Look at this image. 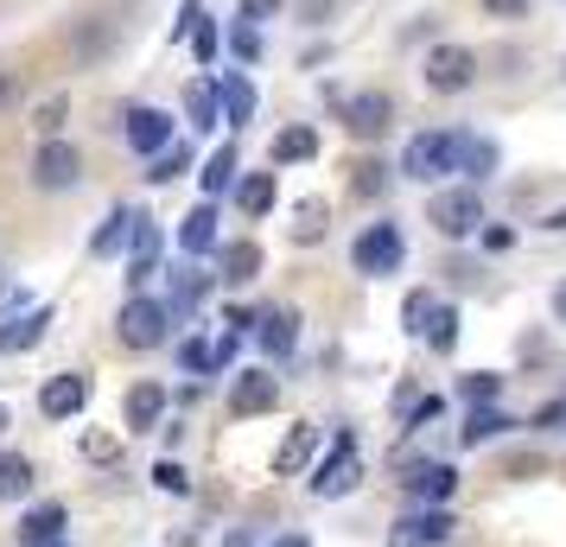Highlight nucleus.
<instances>
[{"label":"nucleus","mask_w":566,"mask_h":547,"mask_svg":"<svg viewBox=\"0 0 566 547\" xmlns=\"http://www.w3.org/2000/svg\"><path fill=\"white\" fill-rule=\"evenodd\" d=\"M427 223H433L439 235H471L478 223H484V198H478V185H459V191H439L433 204H427Z\"/></svg>","instance_id":"7ed1b4c3"},{"label":"nucleus","mask_w":566,"mask_h":547,"mask_svg":"<svg viewBox=\"0 0 566 547\" xmlns=\"http://www.w3.org/2000/svg\"><path fill=\"white\" fill-rule=\"evenodd\" d=\"M134 223H140V217H134L128 204H122V210H108V223L96 230V242H90V249H96V255H122V249L134 242Z\"/></svg>","instance_id":"412c9836"},{"label":"nucleus","mask_w":566,"mask_h":547,"mask_svg":"<svg viewBox=\"0 0 566 547\" xmlns=\"http://www.w3.org/2000/svg\"><path fill=\"white\" fill-rule=\"evenodd\" d=\"M32 179H39V191H71V185L83 179L77 147H64V140H45V147H39V159H32Z\"/></svg>","instance_id":"0eeeda50"},{"label":"nucleus","mask_w":566,"mask_h":547,"mask_svg":"<svg viewBox=\"0 0 566 547\" xmlns=\"http://www.w3.org/2000/svg\"><path fill=\"white\" fill-rule=\"evenodd\" d=\"M350 191H357V198H382L388 191V166L382 159H357V166H350Z\"/></svg>","instance_id":"72a5a7b5"},{"label":"nucleus","mask_w":566,"mask_h":547,"mask_svg":"<svg viewBox=\"0 0 566 547\" xmlns=\"http://www.w3.org/2000/svg\"><path fill=\"white\" fill-rule=\"evenodd\" d=\"M159 414H166V389H159V382H134L128 389V427L134 433H154Z\"/></svg>","instance_id":"6ab92c4d"},{"label":"nucleus","mask_w":566,"mask_h":547,"mask_svg":"<svg viewBox=\"0 0 566 547\" xmlns=\"http://www.w3.org/2000/svg\"><path fill=\"white\" fill-rule=\"evenodd\" d=\"M274 547H312V541H306V535H281Z\"/></svg>","instance_id":"8fccbe9b"},{"label":"nucleus","mask_w":566,"mask_h":547,"mask_svg":"<svg viewBox=\"0 0 566 547\" xmlns=\"http://www.w3.org/2000/svg\"><path fill=\"white\" fill-rule=\"evenodd\" d=\"M230 52L242 57V64H255V57H261V32L255 27H235L230 32Z\"/></svg>","instance_id":"4c0bfd02"},{"label":"nucleus","mask_w":566,"mask_h":547,"mask_svg":"<svg viewBox=\"0 0 566 547\" xmlns=\"http://www.w3.org/2000/svg\"><path fill=\"white\" fill-rule=\"evenodd\" d=\"M179 364L191 369V376H198V369H217V364H210V344H205V338H191V344H179Z\"/></svg>","instance_id":"a19ab883"},{"label":"nucleus","mask_w":566,"mask_h":547,"mask_svg":"<svg viewBox=\"0 0 566 547\" xmlns=\"http://www.w3.org/2000/svg\"><path fill=\"white\" fill-rule=\"evenodd\" d=\"M452 491H459V471L452 465H413L408 471V496H420V503H446Z\"/></svg>","instance_id":"a211bd4d"},{"label":"nucleus","mask_w":566,"mask_h":547,"mask_svg":"<svg viewBox=\"0 0 566 547\" xmlns=\"http://www.w3.org/2000/svg\"><path fill=\"white\" fill-rule=\"evenodd\" d=\"M503 427H515V420H510V414H496V408H471V420H464L459 440H464V445H484V440H496Z\"/></svg>","instance_id":"7c9ffc66"},{"label":"nucleus","mask_w":566,"mask_h":547,"mask_svg":"<svg viewBox=\"0 0 566 547\" xmlns=\"http://www.w3.org/2000/svg\"><path fill=\"white\" fill-rule=\"evenodd\" d=\"M0 103H13V77H0Z\"/></svg>","instance_id":"3c124183"},{"label":"nucleus","mask_w":566,"mask_h":547,"mask_svg":"<svg viewBox=\"0 0 566 547\" xmlns=\"http://www.w3.org/2000/svg\"><path fill=\"white\" fill-rule=\"evenodd\" d=\"M0 427H7V408H0Z\"/></svg>","instance_id":"5fc2aeb1"},{"label":"nucleus","mask_w":566,"mask_h":547,"mask_svg":"<svg viewBox=\"0 0 566 547\" xmlns=\"http://www.w3.org/2000/svg\"><path fill=\"white\" fill-rule=\"evenodd\" d=\"M154 484H159L166 496H185V491H191V477H185V465H172V459H159V465H154Z\"/></svg>","instance_id":"e433bc0d"},{"label":"nucleus","mask_w":566,"mask_h":547,"mask_svg":"<svg viewBox=\"0 0 566 547\" xmlns=\"http://www.w3.org/2000/svg\"><path fill=\"white\" fill-rule=\"evenodd\" d=\"M185 172H191V147H179V140H172V147H159V154L147 159V179H154V185H172V179H185Z\"/></svg>","instance_id":"bb28decb"},{"label":"nucleus","mask_w":566,"mask_h":547,"mask_svg":"<svg viewBox=\"0 0 566 547\" xmlns=\"http://www.w3.org/2000/svg\"><path fill=\"white\" fill-rule=\"evenodd\" d=\"M420 338H427L439 357H446V350L459 344V313H452V306H433V313H427V325H420Z\"/></svg>","instance_id":"cd10ccee"},{"label":"nucleus","mask_w":566,"mask_h":547,"mask_svg":"<svg viewBox=\"0 0 566 547\" xmlns=\"http://www.w3.org/2000/svg\"><path fill=\"white\" fill-rule=\"evenodd\" d=\"M274 401H281V382H274L268 369H249V376H235V389H230V414H235V420L268 414Z\"/></svg>","instance_id":"9b49d317"},{"label":"nucleus","mask_w":566,"mask_h":547,"mask_svg":"<svg viewBox=\"0 0 566 547\" xmlns=\"http://www.w3.org/2000/svg\"><path fill=\"white\" fill-rule=\"evenodd\" d=\"M490 20H528V0H484Z\"/></svg>","instance_id":"37998d69"},{"label":"nucleus","mask_w":566,"mask_h":547,"mask_svg":"<svg viewBox=\"0 0 566 547\" xmlns=\"http://www.w3.org/2000/svg\"><path fill=\"white\" fill-rule=\"evenodd\" d=\"M128 147L140 159H154L159 147H172V115H166V108H128Z\"/></svg>","instance_id":"9d476101"},{"label":"nucleus","mask_w":566,"mask_h":547,"mask_svg":"<svg viewBox=\"0 0 566 547\" xmlns=\"http://www.w3.org/2000/svg\"><path fill=\"white\" fill-rule=\"evenodd\" d=\"M312 154H318V134L312 128H281L268 159H274V166H300V159H312Z\"/></svg>","instance_id":"b1692460"},{"label":"nucleus","mask_w":566,"mask_h":547,"mask_svg":"<svg viewBox=\"0 0 566 547\" xmlns=\"http://www.w3.org/2000/svg\"><path fill=\"white\" fill-rule=\"evenodd\" d=\"M52 547H57V541H52Z\"/></svg>","instance_id":"6e6d98bb"},{"label":"nucleus","mask_w":566,"mask_h":547,"mask_svg":"<svg viewBox=\"0 0 566 547\" xmlns=\"http://www.w3.org/2000/svg\"><path fill=\"white\" fill-rule=\"evenodd\" d=\"M83 452H90L96 465H115V459H122V445H115V440H103V433H90V440H83Z\"/></svg>","instance_id":"79ce46f5"},{"label":"nucleus","mask_w":566,"mask_h":547,"mask_svg":"<svg viewBox=\"0 0 566 547\" xmlns=\"http://www.w3.org/2000/svg\"><path fill=\"white\" fill-rule=\"evenodd\" d=\"M547 230H566V210H554V217H547Z\"/></svg>","instance_id":"603ef678"},{"label":"nucleus","mask_w":566,"mask_h":547,"mask_svg":"<svg viewBox=\"0 0 566 547\" xmlns=\"http://www.w3.org/2000/svg\"><path fill=\"white\" fill-rule=\"evenodd\" d=\"M235 204H242V217H268V210H274V172L235 179Z\"/></svg>","instance_id":"4be33fe9"},{"label":"nucleus","mask_w":566,"mask_h":547,"mask_svg":"<svg viewBox=\"0 0 566 547\" xmlns=\"http://www.w3.org/2000/svg\"><path fill=\"white\" fill-rule=\"evenodd\" d=\"M83 408H90V376H77V369H71V376H52V382L39 389V414L45 420H77Z\"/></svg>","instance_id":"6e6552de"},{"label":"nucleus","mask_w":566,"mask_h":547,"mask_svg":"<svg viewBox=\"0 0 566 547\" xmlns=\"http://www.w3.org/2000/svg\"><path fill=\"white\" fill-rule=\"evenodd\" d=\"M64 535V503H32L27 522H20V541L27 547H52Z\"/></svg>","instance_id":"dca6fc26"},{"label":"nucleus","mask_w":566,"mask_h":547,"mask_svg":"<svg viewBox=\"0 0 566 547\" xmlns=\"http://www.w3.org/2000/svg\"><path fill=\"white\" fill-rule=\"evenodd\" d=\"M325 223H332L325 198H306V204L293 210V242H318V235H325Z\"/></svg>","instance_id":"c756f323"},{"label":"nucleus","mask_w":566,"mask_h":547,"mask_svg":"<svg viewBox=\"0 0 566 547\" xmlns=\"http://www.w3.org/2000/svg\"><path fill=\"white\" fill-rule=\"evenodd\" d=\"M312 452H318V427H306V420H300V427L281 440V452H274V471H281V477H293V471L312 465Z\"/></svg>","instance_id":"f3484780"},{"label":"nucleus","mask_w":566,"mask_h":547,"mask_svg":"<svg viewBox=\"0 0 566 547\" xmlns=\"http://www.w3.org/2000/svg\"><path fill=\"white\" fill-rule=\"evenodd\" d=\"M496 389H503V376H490V369H478V376H459V395L471 401V408H490V401H496Z\"/></svg>","instance_id":"f704fd0d"},{"label":"nucleus","mask_w":566,"mask_h":547,"mask_svg":"<svg viewBox=\"0 0 566 547\" xmlns=\"http://www.w3.org/2000/svg\"><path fill=\"white\" fill-rule=\"evenodd\" d=\"M7 299H13V287H7V281H0V306H7Z\"/></svg>","instance_id":"864d4df0"},{"label":"nucleus","mask_w":566,"mask_h":547,"mask_svg":"<svg viewBox=\"0 0 566 547\" xmlns=\"http://www.w3.org/2000/svg\"><path fill=\"white\" fill-rule=\"evenodd\" d=\"M459 166L471 172V179H484L490 166H496V147H490V140H478V134H459Z\"/></svg>","instance_id":"473e14b6"},{"label":"nucleus","mask_w":566,"mask_h":547,"mask_svg":"<svg viewBox=\"0 0 566 547\" xmlns=\"http://www.w3.org/2000/svg\"><path fill=\"white\" fill-rule=\"evenodd\" d=\"M452 535V516L446 509H427V516H401L395 522V541L388 547H439Z\"/></svg>","instance_id":"ddd939ff"},{"label":"nucleus","mask_w":566,"mask_h":547,"mask_svg":"<svg viewBox=\"0 0 566 547\" xmlns=\"http://www.w3.org/2000/svg\"><path fill=\"white\" fill-rule=\"evenodd\" d=\"M64 115H71V103H64V96H52V103H39V115H32V122H39V134H45V140H57Z\"/></svg>","instance_id":"c9c22d12"},{"label":"nucleus","mask_w":566,"mask_h":547,"mask_svg":"<svg viewBox=\"0 0 566 547\" xmlns=\"http://www.w3.org/2000/svg\"><path fill=\"white\" fill-rule=\"evenodd\" d=\"M357 477H363V459H357V433H337V445H332V459L312 471V496H350L357 491Z\"/></svg>","instance_id":"20e7f679"},{"label":"nucleus","mask_w":566,"mask_h":547,"mask_svg":"<svg viewBox=\"0 0 566 547\" xmlns=\"http://www.w3.org/2000/svg\"><path fill=\"white\" fill-rule=\"evenodd\" d=\"M554 318H560V325H566V281H560V287H554Z\"/></svg>","instance_id":"09e8293b"},{"label":"nucleus","mask_w":566,"mask_h":547,"mask_svg":"<svg viewBox=\"0 0 566 547\" xmlns=\"http://www.w3.org/2000/svg\"><path fill=\"white\" fill-rule=\"evenodd\" d=\"M198 179H205V198L230 191V185H235V147H217V154L205 159V172H198Z\"/></svg>","instance_id":"c85d7f7f"},{"label":"nucleus","mask_w":566,"mask_h":547,"mask_svg":"<svg viewBox=\"0 0 566 547\" xmlns=\"http://www.w3.org/2000/svg\"><path fill=\"white\" fill-rule=\"evenodd\" d=\"M223 547H255V535H249V528H230V535H223Z\"/></svg>","instance_id":"de8ad7c7"},{"label":"nucleus","mask_w":566,"mask_h":547,"mask_svg":"<svg viewBox=\"0 0 566 547\" xmlns=\"http://www.w3.org/2000/svg\"><path fill=\"white\" fill-rule=\"evenodd\" d=\"M185 115H191L198 128H217V122H223V103H217V83L210 77L185 83Z\"/></svg>","instance_id":"aec40b11"},{"label":"nucleus","mask_w":566,"mask_h":547,"mask_svg":"<svg viewBox=\"0 0 566 547\" xmlns=\"http://www.w3.org/2000/svg\"><path fill=\"white\" fill-rule=\"evenodd\" d=\"M274 7H281V0H242V13H249V20H268Z\"/></svg>","instance_id":"a18cd8bd"},{"label":"nucleus","mask_w":566,"mask_h":547,"mask_svg":"<svg viewBox=\"0 0 566 547\" xmlns=\"http://www.w3.org/2000/svg\"><path fill=\"white\" fill-rule=\"evenodd\" d=\"M427 313H433V293H408V306H401V325H408V332H420V325H427Z\"/></svg>","instance_id":"ea45409f"},{"label":"nucleus","mask_w":566,"mask_h":547,"mask_svg":"<svg viewBox=\"0 0 566 547\" xmlns=\"http://www.w3.org/2000/svg\"><path fill=\"white\" fill-rule=\"evenodd\" d=\"M471 77H478V57L464 52V45H439V52H427V90L459 96V90H471Z\"/></svg>","instance_id":"423d86ee"},{"label":"nucleus","mask_w":566,"mask_h":547,"mask_svg":"<svg viewBox=\"0 0 566 547\" xmlns=\"http://www.w3.org/2000/svg\"><path fill=\"white\" fill-rule=\"evenodd\" d=\"M172 332V313H166V299H147V293H134L122 318H115V338L128 344V350H159Z\"/></svg>","instance_id":"f257e3e1"},{"label":"nucleus","mask_w":566,"mask_h":547,"mask_svg":"<svg viewBox=\"0 0 566 547\" xmlns=\"http://www.w3.org/2000/svg\"><path fill=\"white\" fill-rule=\"evenodd\" d=\"M217 103H223V122H230V128H249V122H255V83L235 71V77L217 83Z\"/></svg>","instance_id":"4468645a"},{"label":"nucleus","mask_w":566,"mask_h":547,"mask_svg":"<svg viewBox=\"0 0 566 547\" xmlns=\"http://www.w3.org/2000/svg\"><path fill=\"white\" fill-rule=\"evenodd\" d=\"M255 274H261V242H230V249H223V281L242 287V281H255Z\"/></svg>","instance_id":"393cba45"},{"label":"nucleus","mask_w":566,"mask_h":547,"mask_svg":"<svg viewBox=\"0 0 566 547\" xmlns=\"http://www.w3.org/2000/svg\"><path fill=\"white\" fill-rule=\"evenodd\" d=\"M45 325H52V313H45V306H39V313H27L20 325H7V332H0V357H13V350H32V344L45 338Z\"/></svg>","instance_id":"5701e85b"},{"label":"nucleus","mask_w":566,"mask_h":547,"mask_svg":"<svg viewBox=\"0 0 566 547\" xmlns=\"http://www.w3.org/2000/svg\"><path fill=\"white\" fill-rule=\"evenodd\" d=\"M388 122H395V103H388L382 90H363V96H350V103H344V128L357 134V140L388 134Z\"/></svg>","instance_id":"1a4fd4ad"},{"label":"nucleus","mask_w":566,"mask_h":547,"mask_svg":"<svg viewBox=\"0 0 566 547\" xmlns=\"http://www.w3.org/2000/svg\"><path fill=\"white\" fill-rule=\"evenodd\" d=\"M191 57H198V64H210V57H217V27H210V20H198V27H191Z\"/></svg>","instance_id":"58836bf2"},{"label":"nucleus","mask_w":566,"mask_h":547,"mask_svg":"<svg viewBox=\"0 0 566 547\" xmlns=\"http://www.w3.org/2000/svg\"><path fill=\"white\" fill-rule=\"evenodd\" d=\"M32 491V459L20 452H0V503H20Z\"/></svg>","instance_id":"a878e982"},{"label":"nucleus","mask_w":566,"mask_h":547,"mask_svg":"<svg viewBox=\"0 0 566 547\" xmlns=\"http://www.w3.org/2000/svg\"><path fill=\"white\" fill-rule=\"evenodd\" d=\"M332 13V0H300V20H325Z\"/></svg>","instance_id":"c03bdc74"},{"label":"nucleus","mask_w":566,"mask_h":547,"mask_svg":"<svg viewBox=\"0 0 566 547\" xmlns=\"http://www.w3.org/2000/svg\"><path fill=\"white\" fill-rule=\"evenodd\" d=\"M255 325H261L255 338H261L268 357H293V344H300V313H293V306H268Z\"/></svg>","instance_id":"f8f14e48"},{"label":"nucleus","mask_w":566,"mask_h":547,"mask_svg":"<svg viewBox=\"0 0 566 547\" xmlns=\"http://www.w3.org/2000/svg\"><path fill=\"white\" fill-rule=\"evenodd\" d=\"M535 471H541L535 452H528V459H510V477H535Z\"/></svg>","instance_id":"49530a36"},{"label":"nucleus","mask_w":566,"mask_h":547,"mask_svg":"<svg viewBox=\"0 0 566 547\" xmlns=\"http://www.w3.org/2000/svg\"><path fill=\"white\" fill-rule=\"evenodd\" d=\"M350 261H357V274H395V267H401V230H395V223H369V230L357 235Z\"/></svg>","instance_id":"39448f33"},{"label":"nucleus","mask_w":566,"mask_h":547,"mask_svg":"<svg viewBox=\"0 0 566 547\" xmlns=\"http://www.w3.org/2000/svg\"><path fill=\"white\" fill-rule=\"evenodd\" d=\"M401 172L408 179H446V172H459V134H413L408 154H401Z\"/></svg>","instance_id":"f03ea898"},{"label":"nucleus","mask_w":566,"mask_h":547,"mask_svg":"<svg viewBox=\"0 0 566 547\" xmlns=\"http://www.w3.org/2000/svg\"><path fill=\"white\" fill-rule=\"evenodd\" d=\"M205 293H210V281L185 267V274H172V299H166V313H191V306H198Z\"/></svg>","instance_id":"2f4dec72"},{"label":"nucleus","mask_w":566,"mask_h":547,"mask_svg":"<svg viewBox=\"0 0 566 547\" xmlns=\"http://www.w3.org/2000/svg\"><path fill=\"white\" fill-rule=\"evenodd\" d=\"M179 249L185 255H210V249H217V204H210V198L179 223Z\"/></svg>","instance_id":"2eb2a0df"}]
</instances>
